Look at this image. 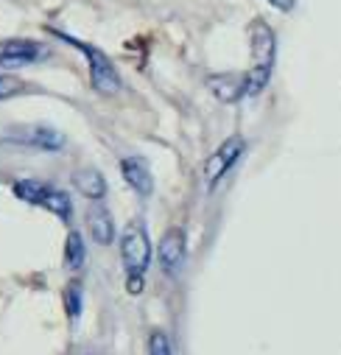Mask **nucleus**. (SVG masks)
I'll list each match as a JSON object with an SVG mask.
<instances>
[{"label": "nucleus", "mask_w": 341, "mask_h": 355, "mask_svg": "<svg viewBox=\"0 0 341 355\" xmlns=\"http://www.w3.org/2000/svg\"><path fill=\"white\" fill-rule=\"evenodd\" d=\"M249 40H252L254 64L249 73H243V98H254L266 90V84L274 73V59H277V37L269 23L254 20L249 28Z\"/></svg>", "instance_id": "obj_1"}, {"label": "nucleus", "mask_w": 341, "mask_h": 355, "mask_svg": "<svg viewBox=\"0 0 341 355\" xmlns=\"http://www.w3.org/2000/svg\"><path fill=\"white\" fill-rule=\"evenodd\" d=\"M121 257L126 269V291L137 297L146 288V272L151 263V241L143 221H129L121 235Z\"/></svg>", "instance_id": "obj_2"}, {"label": "nucleus", "mask_w": 341, "mask_h": 355, "mask_svg": "<svg viewBox=\"0 0 341 355\" xmlns=\"http://www.w3.org/2000/svg\"><path fill=\"white\" fill-rule=\"evenodd\" d=\"M53 34L87 56L90 81H93V90H96V93H101V96H115V93L121 90V73H118V67L112 64V59H110L101 48H96V45H90V42H81V40L64 34V31H53Z\"/></svg>", "instance_id": "obj_3"}, {"label": "nucleus", "mask_w": 341, "mask_h": 355, "mask_svg": "<svg viewBox=\"0 0 341 355\" xmlns=\"http://www.w3.org/2000/svg\"><path fill=\"white\" fill-rule=\"evenodd\" d=\"M243 148H246V140H243L241 135H232V137H227V140L210 154V159L204 162V182H207V188H216V185L224 180V176L229 173V168L241 159Z\"/></svg>", "instance_id": "obj_4"}, {"label": "nucleus", "mask_w": 341, "mask_h": 355, "mask_svg": "<svg viewBox=\"0 0 341 355\" xmlns=\"http://www.w3.org/2000/svg\"><path fill=\"white\" fill-rule=\"evenodd\" d=\"M6 143H15V146H26V148H37V151H62L64 148V135L51 129V126H17V129H9L3 135Z\"/></svg>", "instance_id": "obj_5"}, {"label": "nucleus", "mask_w": 341, "mask_h": 355, "mask_svg": "<svg viewBox=\"0 0 341 355\" xmlns=\"http://www.w3.org/2000/svg\"><path fill=\"white\" fill-rule=\"evenodd\" d=\"M185 254H188V243H185V232L180 227H170L159 246H157V257H159V266L168 277H177L185 266Z\"/></svg>", "instance_id": "obj_6"}, {"label": "nucleus", "mask_w": 341, "mask_h": 355, "mask_svg": "<svg viewBox=\"0 0 341 355\" xmlns=\"http://www.w3.org/2000/svg\"><path fill=\"white\" fill-rule=\"evenodd\" d=\"M45 56H48V48L42 42H34V40H9V42L0 45V67L3 70L26 67V64H34Z\"/></svg>", "instance_id": "obj_7"}, {"label": "nucleus", "mask_w": 341, "mask_h": 355, "mask_svg": "<svg viewBox=\"0 0 341 355\" xmlns=\"http://www.w3.org/2000/svg\"><path fill=\"white\" fill-rule=\"evenodd\" d=\"M121 173H123V182L137 193V196H151L154 193V176L151 168L143 157H126L121 159Z\"/></svg>", "instance_id": "obj_8"}, {"label": "nucleus", "mask_w": 341, "mask_h": 355, "mask_svg": "<svg viewBox=\"0 0 341 355\" xmlns=\"http://www.w3.org/2000/svg\"><path fill=\"white\" fill-rule=\"evenodd\" d=\"M207 87L221 104H235L243 98V76L238 73H216L207 78Z\"/></svg>", "instance_id": "obj_9"}, {"label": "nucleus", "mask_w": 341, "mask_h": 355, "mask_svg": "<svg viewBox=\"0 0 341 355\" xmlns=\"http://www.w3.org/2000/svg\"><path fill=\"white\" fill-rule=\"evenodd\" d=\"M87 230H90V235H93L96 243L110 246V243L115 241V221H112V213H110L104 205L96 202V205L87 210Z\"/></svg>", "instance_id": "obj_10"}, {"label": "nucleus", "mask_w": 341, "mask_h": 355, "mask_svg": "<svg viewBox=\"0 0 341 355\" xmlns=\"http://www.w3.org/2000/svg\"><path fill=\"white\" fill-rule=\"evenodd\" d=\"M73 185L81 196H87L90 202H101L107 196V180L104 173L96 171V168H81L73 173Z\"/></svg>", "instance_id": "obj_11"}, {"label": "nucleus", "mask_w": 341, "mask_h": 355, "mask_svg": "<svg viewBox=\"0 0 341 355\" xmlns=\"http://www.w3.org/2000/svg\"><path fill=\"white\" fill-rule=\"evenodd\" d=\"M48 188L51 185H45V182H40V180H20V182H15V188H12V193L20 199V202H26V205H34V207H42V199H45V193H48Z\"/></svg>", "instance_id": "obj_12"}, {"label": "nucleus", "mask_w": 341, "mask_h": 355, "mask_svg": "<svg viewBox=\"0 0 341 355\" xmlns=\"http://www.w3.org/2000/svg\"><path fill=\"white\" fill-rule=\"evenodd\" d=\"M84 260H87V249H84V238L81 232H67V241H64V266L70 272H78Z\"/></svg>", "instance_id": "obj_13"}, {"label": "nucleus", "mask_w": 341, "mask_h": 355, "mask_svg": "<svg viewBox=\"0 0 341 355\" xmlns=\"http://www.w3.org/2000/svg\"><path fill=\"white\" fill-rule=\"evenodd\" d=\"M42 207H45L48 213H53L56 218H62V221H70V216H73V202H70V196H67L64 191H59V188H48V193H45V199H42Z\"/></svg>", "instance_id": "obj_14"}, {"label": "nucleus", "mask_w": 341, "mask_h": 355, "mask_svg": "<svg viewBox=\"0 0 341 355\" xmlns=\"http://www.w3.org/2000/svg\"><path fill=\"white\" fill-rule=\"evenodd\" d=\"M64 311H67V316H70V322H78V316H81V308H84V302H81V286L78 283H70L67 288H64Z\"/></svg>", "instance_id": "obj_15"}, {"label": "nucleus", "mask_w": 341, "mask_h": 355, "mask_svg": "<svg viewBox=\"0 0 341 355\" xmlns=\"http://www.w3.org/2000/svg\"><path fill=\"white\" fill-rule=\"evenodd\" d=\"M148 355H174L170 352V341H168V336L162 330H154L148 336Z\"/></svg>", "instance_id": "obj_16"}, {"label": "nucleus", "mask_w": 341, "mask_h": 355, "mask_svg": "<svg viewBox=\"0 0 341 355\" xmlns=\"http://www.w3.org/2000/svg\"><path fill=\"white\" fill-rule=\"evenodd\" d=\"M17 93H23V81L15 76H0V101H6Z\"/></svg>", "instance_id": "obj_17"}, {"label": "nucleus", "mask_w": 341, "mask_h": 355, "mask_svg": "<svg viewBox=\"0 0 341 355\" xmlns=\"http://www.w3.org/2000/svg\"><path fill=\"white\" fill-rule=\"evenodd\" d=\"M269 3L277 9V12H294L297 6V0H269Z\"/></svg>", "instance_id": "obj_18"}]
</instances>
